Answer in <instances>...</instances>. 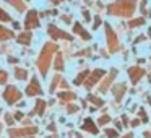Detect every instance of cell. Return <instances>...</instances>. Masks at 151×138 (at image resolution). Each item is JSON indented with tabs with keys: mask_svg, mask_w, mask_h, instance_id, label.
Masks as SVG:
<instances>
[{
	"mask_svg": "<svg viewBox=\"0 0 151 138\" xmlns=\"http://www.w3.org/2000/svg\"><path fill=\"white\" fill-rule=\"evenodd\" d=\"M137 7L135 0H117L115 4L109 7V13L117 15V17H132Z\"/></svg>",
	"mask_w": 151,
	"mask_h": 138,
	"instance_id": "cell-1",
	"label": "cell"
},
{
	"mask_svg": "<svg viewBox=\"0 0 151 138\" xmlns=\"http://www.w3.org/2000/svg\"><path fill=\"white\" fill-rule=\"evenodd\" d=\"M54 52H57V46H54V44H46L44 46L42 52H41V57H39V62H37L42 75H46L47 70H49V62H50V57H52Z\"/></svg>",
	"mask_w": 151,
	"mask_h": 138,
	"instance_id": "cell-2",
	"label": "cell"
},
{
	"mask_svg": "<svg viewBox=\"0 0 151 138\" xmlns=\"http://www.w3.org/2000/svg\"><path fill=\"white\" fill-rule=\"evenodd\" d=\"M37 133V127H24V128H10L8 130V135L12 138H28L31 135Z\"/></svg>",
	"mask_w": 151,
	"mask_h": 138,
	"instance_id": "cell-3",
	"label": "cell"
},
{
	"mask_svg": "<svg viewBox=\"0 0 151 138\" xmlns=\"http://www.w3.org/2000/svg\"><path fill=\"white\" fill-rule=\"evenodd\" d=\"M106 37H107L109 52H117L119 50V39H117L115 33L112 31V28L109 26V24H106Z\"/></svg>",
	"mask_w": 151,
	"mask_h": 138,
	"instance_id": "cell-4",
	"label": "cell"
},
{
	"mask_svg": "<svg viewBox=\"0 0 151 138\" xmlns=\"http://www.w3.org/2000/svg\"><path fill=\"white\" fill-rule=\"evenodd\" d=\"M4 98L8 104H15L18 99H21V93H20V89L15 88V86H7V89H5V93H4Z\"/></svg>",
	"mask_w": 151,
	"mask_h": 138,
	"instance_id": "cell-5",
	"label": "cell"
},
{
	"mask_svg": "<svg viewBox=\"0 0 151 138\" xmlns=\"http://www.w3.org/2000/svg\"><path fill=\"white\" fill-rule=\"evenodd\" d=\"M104 75H106L104 70H101V68L94 70V72H93L91 75H88V80L85 81V88H86V89H91L93 86H94L96 83H98V81H99V80H101Z\"/></svg>",
	"mask_w": 151,
	"mask_h": 138,
	"instance_id": "cell-6",
	"label": "cell"
},
{
	"mask_svg": "<svg viewBox=\"0 0 151 138\" xmlns=\"http://www.w3.org/2000/svg\"><path fill=\"white\" fill-rule=\"evenodd\" d=\"M128 76H130L132 83L135 85V83H138L145 76V70L141 68V67H130V68H128Z\"/></svg>",
	"mask_w": 151,
	"mask_h": 138,
	"instance_id": "cell-7",
	"label": "cell"
},
{
	"mask_svg": "<svg viewBox=\"0 0 151 138\" xmlns=\"http://www.w3.org/2000/svg\"><path fill=\"white\" fill-rule=\"evenodd\" d=\"M41 93H42V89H41V86H39V81H37L36 78H33L29 83V86L26 88V94L28 96H37V94H41Z\"/></svg>",
	"mask_w": 151,
	"mask_h": 138,
	"instance_id": "cell-8",
	"label": "cell"
},
{
	"mask_svg": "<svg viewBox=\"0 0 151 138\" xmlns=\"http://www.w3.org/2000/svg\"><path fill=\"white\" fill-rule=\"evenodd\" d=\"M49 34L50 37H54V39H72V36L67 33H63V31L57 29L55 26H49Z\"/></svg>",
	"mask_w": 151,
	"mask_h": 138,
	"instance_id": "cell-9",
	"label": "cell"
},
{
	"mask_svg": "<svg viewBox=\"0 0 151 138\" xmlns=\"http://www.w3.org/2000/svg\"><path fill=\"white\" fill-rule=\"evenodd\" d=\"M125 91H127V85H125V83H119V85H115L114 88H112V94H114V98L117 99V101L122 99V96L125 94Z\"/></svg>",
	"mask_w": 151,
	"mask_h": 138,
	"instance_id": "cell-10",
	"label": "cell"
},
{
	"mask_svg": "<svg viewBox=\"0 0 151 138\" xmlns=\"http://www.w3.org/2000/svg\"><path fill=\"white\" fill-rule=\"evenodd\" d=\"M81 128H83V130H85V132H89V133H93V135H98V132H99L98 125H96L94 122L91 120V119H86V120L83 122Z\"/></svg>",
	"mask_w": 151,
	"mask_h": 138,
	"instance_id": "cell-11",
	"label": "cell"
},
{
	"mask_svg": "<svg viewBox=\"0 0 151 138\" xmlns=\"http://www.w3.org/2000/svg\"><path fill=\"white\" fill-rule=\"evenodd\" d=\"M115 76H117V70L112 68V70H111V75H109L107 78L104 80V83H102V85L99 86V91H101V93H106V91H107L109 86H111V83H112V80H114Z\"/></svg>",
	"mask_w": 151,
	"mask_h": 138,
	"instance_id": "cell-12",
	"label": "cell"
},
{
	"mask_svg": "<svg viewBox=\"0 0 151 138\" xmlns=\"http://www.w3.org/2000/svg\"><path fill=\"white\" fill-rule=\"evenodd\" d=\"M37 24L39 23H37V18H36V12H31L26 18V28H34Z\"/></svg>",
	"mask_w": 151,
	"mask_h": 138,
	"instance_id": "cell-13",
	"label": "cell"
},
{
	"mask_svg": "<svg viewBox=\"0 0 151 138\" xmlns=\"http://www.w3.org/2000/svg\"><path fill=\"white\" fill-rule=\"evenodd\" d=\"M73 31H75V33H78L80 36L83 37V39H86V41H88V39H91V36H89V34L86 33L85 29H83V28H81V24H80V23H76V24H75V28H73Z\"/></svg>",
	"mask_w": 151,
	"mask_h": 138,
	"instance_id": "cell-14",
	"label": "cell"
},
{
	"mask_svg": "<svg viewBox=\"0 0 151 138\" xmlns=\"http://www.w3.org/2000/svg\"><path fill=\"white\" fill-rule=\"evenodd\" d=\"M44 109H46V102H44L42 99H39V101H37V104H36V109H34L33 112H36V114L42 115V114H44Z\"/></svg>",
	"mask_w": 151,
	"mask_h": 138,
	"instance_id": "cell-15",
	"label": "cell"
},
{
	"mask_svg": "<svg viewBox=\"0 0 151 138\" xmlns=\"http://www.w3.org/2000/svg\"><path fill=\"white\" fill-rule=\"evenodd\" d=\"M15 76H17L18 80H26L28 78V72L23 68H17L15 70Z\"/></svg>",
	"mask_w": 151,
	"mask_h": 138,
	"instance_id": "cell-16",
	"label": "cell"
},
{
	"mask_svg": "<svg viewBox=\"0 0 151 138\" xmlns=\"http://www.w3.org/2000/svg\"><path fill=\"white\" fill-rule=\"evenodd\" d=\"M29 41H31L29 33H24V34H21V36H18V42H21V44H29Z\"/></svg>",
	"mask_w": 151,
	"mask_h": 138,
	"instance_id": "cell-17",
	"label": "cell"
},
{
	"mask_svg": "<svg viewBox=\"0 0 151 138\" xmlns=\"http://www.w3.org/2000/svg\"><path fill=\"white\" fill-rule=\"evenodd\" d=\"M88 75H89V72H86V70H85V72H81L78 75V78L75 80V85H81V81H85V80L88 78Z\"/></svg>",
	"mask_w": 151,
	"mask_h": 138,
	"instance_id": "cell-18",
	"label": "cell"
},
{
	"mask_svg": "<svg viewBox=\"0 0 151 138\" xmlns=\"http://www.w3.org/2000/svg\"><path fill=\"white\" fill-rule=\"evenodd\" d=\"M88 99H89V101H91L93 104L96 106V107H99V106H102V104H104V101H102V99L96 98V96H93V94H89V96H88Z\"/></svg>",
	"mask_w": 151,
	"mask_h": 138,
	"instance_id": "cell-19",
	"label": "cell"
},
{
	"mask_svg": "<svg viewBox=\"0 0 151 138\" xmlns=\"http://www.w3.org/2000/svg\"><path fill=\"white\" fill-rule=\"evenodd\" d=\"M59 98H60V99H65V101H73L76 96L73 94V93H60Z\"/></svg>",
	"mask_w": 151,
	"mask_h": 138,
	"instance_id": "cell-20",
	"label": "cell"
},
{
	"mask_svg": "<svg viewBox=\"0 0 151 138\" xmlns=\"http://www.w3.org/2000/svg\"><path fill=\"white\" fill-rule=\"evenodd\" d=\"M141 24H145V18H137V20H132L130 23H128V26L135 28V26H141Z\"/></svg>",
	"mask_w": 151,
	"mask_h": 138,
	"instance_id": "cell-21",
	"label": "cell"
},
{
	"mask_svg": "<svg viewBox=\"0 0 151 138\" xmlns=\"http://www.w3.org/2000/svg\"><path fill=\"white\" fill-rule=\"evenodd\" d=\"M13 34H12V31H7L4 29V28L0 26V39H8V37H12Z\"/></svg>",
	"mask_w": 151,
	"mask_h": 138,
	"instance_id": "cell-22",
	"label": "cell"
},
{
	"mask_svg": "<svg viewBox=\"0 0 151 138\" xmlns=\"http://www.w3.org/2000/svg\"><path fill=\"white\" fill-rule=\"evenodd\" d=\"M106 137H107V138H117L119 137V132L114 130V128H106Z\"/></svg>",
	"mask_w": 151,
	"mask_h": 138,
	"instance_id": "cell-23",
	"label": "cell"
},
{
	"mask_svg": "<svg viewBox=\"0 0 151 138\" xmlns=\"http://www.w3.org/2000/svg\"><path fill=\"white\" fill-rule=\"evenodd\" d=\"M109 122H111V117H109V115H101L99 120H98V124L99 125H106V124H109Z\"/></svg>",
	"mask_w": 151,
	"mask_h": 138,
	"instance_id": "cell-24",
	"label": "cell"
},
{
	"mask_svg": "<svg viewBox=\"0 0 151 138\" xmlns=\"http://www.w3.org/2000/svg\"><path fill=\"white\" fill-rule=\"evenodd\" d=\"M55 68L57 70H63V62H62L60 57H57V59H55Z\"/></svg>",
	"mask_w": 151,
	"mask_h": 138,
	"instance_id": "cell-25",
	"label": "cell"
},
{
	"mask_svg": "<svg viewBox=\"0 0 151 138\" xmlns=\"http://www.w3.org/2000/svg\"><path fill=\"white\" fill-rule=\"evenodd\" d=\"M138 115H140V119L143 122H148V117H146V114H145V111L143 109H140V112H138Z\"/></svg>",
	"mask_w": 151,
	"mask_h": 138,
	"instance_id": "cell-26",
	"label": "cell"
},
{
	"mask_svg": "<svg viewBox=\"0 0 151 138\" xmlns=\"http://www.w3.org/2000/svg\"><path fill=\"white\" fill-rule=\"evenodd\" d=\"M5 80H7V73L0 70V85H2V83H5Z\"/></svg>",
	"mask_w": 151,
	"mask_h": 138,
	"instance_id": "cell-27",
	"label": "cell"
},
{
	"mask_svg": "<svg viewBox=\"0 0 151 138\" xmlns=\"http://www.w3.org/2000/svg\"><path fill=\"white\" fill-rule=\"evenodd\" d=\"M57 83H59V76H55V78H54V81H52V86H50V93H54V89H55Z\"/></svg>",
	"mask_w": 151,
	"mask_h": 138,
	"instance_id": "cell-28",
	"label": "cell"
},
{
	"mask_svg": "<svg viewBox=\"0 0 151 138\" xmlns=\"http://www.w3.org/2000/svg\"><path fill=\"white\" fill-rule=\"evenodd\" d=\"M0 20H7V21H10V17H8L7 13H4V12H0Z\"/></svg>",
	"mask_w": 151,
	"mask_h": 138,
	"instance_id": "cell-29",
	"label": "cell"
},
{
	"mask_svg": "<svg viewBox=\"0 0 151 138\" xmlns=\"http://www.w3.org/2000/svg\"><path fill=\"white\" fill-rule=\"evenodd\" d=\"M76 111H78V107H76V106H73V104L68 106V112H70V114H75Z\"/></svg>",
	"mask_w": 151,
	"mask_h": 138,
	"instance_id": "cell-30",
	"label": "cell"
},
{
	"mask_svg": "<svg viewBox=\"0 0 151 138\" xmlns=\"http://www.w3.org/2000/svg\"><path fill=\"white\" fill-rule=\"evenodd\" d=\"M99 24H101V20H99V18H96V20H94V24H93V28L96 29V28H98Z\"/></svg>",
	"mask_w": 151,
	"mask_h": 138,
	"instance_id": "cell-31",
	"label": "cell"
},
{
	"mask_svg": "<svg viewBox=\"0 0 151 138\" xmlns=\"http://www.w3.org/2000/svg\"><path fill=\"white\" fill-rule=\"evenodd\" d=\"M145 7H146V0H143V4H141V8H140V10L143 12V13H146V8H145Z\"/></svg>",
	"mask_w": 151,
	"mask_h": 138,
	"instance_id": "cell-32",
	"label": "cell"
},
{
	"mask_svg": "<svg viewBox=\"0 0 151 138\" xmlns=\"http://www.w3.org/2000/svg\"><path fill=\"white\" fill-rule=\"evenodd\" d=\"M140 125V119H135L133 122H132V127H138Z\"/></svg>",
	"mask_w": 151,
	"mask_h": 138,
	"instance_id": "cell-33",
	"label": "cell"
},
{
	"mask_svg": "<svg viewBox=\"0 0 151 138\" xmlns=\"http://www.w3.org/2000/svg\"><path fill=\"white\" fill-rule=\"evenodd\" d=\"M124 138H133V133H127V135H125Z\"/></svg>",
	"mask_w": 151,
	"mask_h": 138,
	"instance_id": "cell-34",
	"label": "cell"
}]
</instances>
